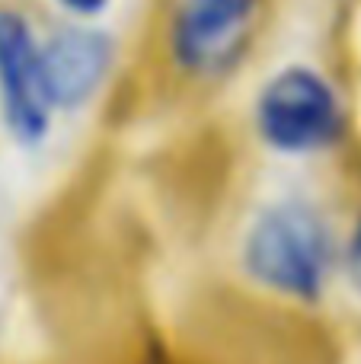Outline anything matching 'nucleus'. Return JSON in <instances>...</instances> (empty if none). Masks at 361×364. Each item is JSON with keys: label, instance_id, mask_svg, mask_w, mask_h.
I'll return each mask as SVG.
<instances>
[{"label": "nucleus", "instance_id": "1", "mask_svg": "<svg viewBox=\"0 0 361 364\" xmlns=\"http://www.w3.org/2000/svg\"><path fill=\"white\" fill-rule=\"evenodd\" d=\"M243 269L279 297L320 301L333 272V237L323 214L304 201L262 208L243 237Z\"/></svg>", "mask_w": 361, "mask_h": 364}, {"label": "nucleus", "instance_id": "2", "mask_svg": "<svg viewBox=\"0 0 361 364\" xmlns=\"http://www.w3.org/2000/svg\"><path fill=\"white\" fill-rule=\"evenodd\" d=\"M253 128L275 154H317L343 134V102L323 74L304 64H288L256 93Z\"/></svg>", "mask_w": 361, "mask_h": 364}, {"label": "nucleus", "instance_id": "3", "mask_svg": "<svg viewBox=\"0 0 361 364\" xmlns=\"http://www.w3.org/2000/svg\"><path fill=\"white\" fill-rule=\"evenodd\" d=\"M266 0H176L166 55L192 80L224 77L243 58Z\"/></svg>", "mask_w": 361, "mask_h": 364}, {"label": "nucleus", "instance_id": "4", "mask_svg": "<svg viewBox=\"0 0 361 364\" xmlns=\"http://www.w3.org/2000/svg\"><path fill=\"white\" fill-rule=\"evenodd\" d=\"M51 100L42 74V38L26 13L0 6V119L16 144L36 147L48 138Z\"/></svg>", "mask_w": 361, "mask_h": 364}, {"label": "nucleus", "instance_id": "5", "mask_svg": "<svg viewBox=\"0 0 361 364\" xmlns=\"http://www.w3.org/2000/svg\"><path fill=\"white\" fill-rule=\"evenodd\" d=\"M115 58L112 36L96 26H61L42 38V74L55 112L87 106L102 87Z\"/></svg>", "mask_w": 361, "mask_h": 364}, {"label": "nucleus", "instance_id": "6", "mask_svg": "<svg viewBox=\"0 0 361 364\" xmlns=\"http://www.w3.org/2000/svg\"><path fill=\"white\" fill-rule=\"evenodd\" d=\"M55 4L77 19H93V16H99L102 10H109L112 0H55Z\"/></svg>", "mask_w": 361, "mask_h": 364}, {"label": "nucleus", "instance_id": "7", "mask_svg": "<svg viewBox=\"0 0 361 364\" xmlns=\"http://www.w3.org/2000/svg\"><path fill=\"white\" fill-rule=\"evenodd\" d=\"M349 275L352 282H355V288L361 291V220L355 224V230H352V240H349Z\"/></svg>", "mask_w": 361, "mask_h": 364}]
</instances>
